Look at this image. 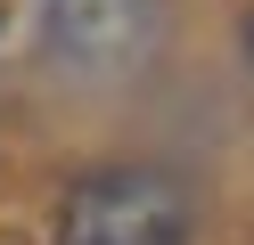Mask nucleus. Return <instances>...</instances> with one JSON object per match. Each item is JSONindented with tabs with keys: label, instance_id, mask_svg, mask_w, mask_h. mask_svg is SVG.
Returning <instances> with one entry per match:
<instances>
[{
	"label": "nucleus",
	"instance_id": "1",
	"mask_svg": "<svg viewBox=\"0 0 254 245\" xmlns=\"http://www.w3.org/2000/svg\"><path fill=\"white\" fill-rule=\"evenodd\" d=\"M58 245H189V188L148 163H115L66 188Z\"/></svg>",
	"mask_w": 254,
	"mask_h": 245
},
{
	"label": "nucleus",
	"instance_id": "2",
	"mask_svg": "<svg viewBox=\"0 0 254 245\" xmlns=\"http://www.w3.org/2000/svg\"><path fill=\"white\" fill-rule=\"evenodd\" d=\"M139 25V0H58V41L74 57H115Z\"/></svg>",
	"mask_w": 254,
	"mask_h": 245
}]
</instances>
